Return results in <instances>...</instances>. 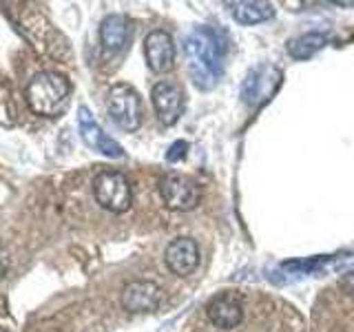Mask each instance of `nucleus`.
I'll return each instance as SVG.
<instances>
[{"label":"nucleus","instance_id":"39448f33","mask_svg":"<svg viewBox=\"0 0 354 332\" xmlns=\"http://www.w3.org/2000/svg\"><path fill=\"white\" fill-rule=\"evenodd\" d=\"M279 84H281V71L272 64H259L257 69H252L248 73L241 89V98L248 107L259 109L274 95Z\"/></svg>","mask_w":354,"mask_h":332},{"label":"nucleus","instance_id":"6e6552de","mask_svg":"<svg viewBox=\"0 0 354 332\" xmlns=\"http://www.w3.org/2000/svg\"><path fill=\"white\" fill-rule=\"evenodd\" d=\"M144 58L153 73H169L175 66V42L169 31L155 29L144 38Z\"/></svg>","mask_w":354,"mask_h":332},{"label":"nucleus","instance_id":"9d476101","mask_svg":"<svg viewBox=\"0 0 354 332\" xmlns=\"http://www.w3.org/2000/svg\"><path fill=\"white\" fill-rule=\"evenodd\" d=\"M164 261L177 277L193 275L199 266V246L191 237H177L164 250Z\"/></svg>","mask_w":354,"mask_h":332},{"label":"nucleus","instance_id":"2eb2a0df","mask_svg":"<svg viewBox=\"0 0 354 332\" xmlns=\"http://www.w3.org/2000/svg\"><path fill=\"white\" fill-rule=\"evenodd\" d=\"M324 44H326L324 33L310 31V33H304V36L295 38L290 44H288V53L297 60H306V58H313L319 49H324Z\"/></svg>","mask_w":354,"mask_h":332},{"label":"nucleus","instance_id":"6ab92c4d","mask_svg":"<svg viewBox=\"0 0 354 332\" xmlns=\"http://www.w3.org/2000/svg\"><path fill=\"white\" fill-rule=\"evenodd\" d=\"M335 5H339V7H354V3H341V0H335Z\"/></svg>","mask_w":354,"mask_h":332},{"label":"nucleus","instance_id":"423d86ee","mask_svg":"<svg viewBox=\"0 0 354 332\" xmlns=\"http://www.w3.org/2000/svg\"><path fill=\"white\" fill-rule=\"evenodd\" d=\"M160 195L171 210H193L199 204V186L186 175L169 173L160 182Z\"/></svg>","mask_w":354,"mask_h":332},{"label":"nucleus","instance_id":"f8f14e48","mask_svg":"<svg viewBox=\"0 0 354 332\" xmlns=\"http://www.w3.org/2000/svg\"><path fill=\"white\" fill-rule=\"evenodd\" d=\"M208 319L210 324L219 330H232L241 324L243 319V306L235 293H221L208 302Z\"/></svg>","mask_w":354,"mask_h":332},{"label":"nucleus","instance_id":"ddd939ff","mask_svg":"<svg viewBox=\"0 0 354 332\" xmlns=\"http://www.w3.org/2000/svg\"><path fill=\"white\" fill-rule=\"evenodd\" d=\"M129 18L122 14H111L100 25V42H102L104 51L118 53L124 49L129 40Z\"/></svg>","mask_w":354,"mask_h":332},{"label":"nucleus","instance_id":"f03ea898","mask_svg":"<svg viewBox=\"0 0 354 332\" xmlns=\"http://www.w3.org/2000/svg\"><path fill=\"white\" fill-rule=\"evenodd\" d=\"M217 38L213 31L208 29H195L191 36L186 38V58H188V71L195 86L202 91H208L217 84V77L221 73L219 53H217Z\"/></svg>","mask_w":354,"mask_h":332},{"label":"nucleus","instance_id":"f257e3e1","mask_svg":"<svg viewBox=\"0 0 354 332\" xmlns=\"http://www.w3.org/2000/svg\"><path fill=\"white\" fill-rule=\"evenodd\" d=\"M27 104L40 118H55L69 104L71 82L62 73L40 71L29 80L25 89Z\"/></svg>","mask_w":354,"mask_h":332},{"label":"nucleus","instance_id":"a211bd4d","mask_svg":"<svg viewBox=\"0 0 354 332\" xmlns=\"http://www.w3.org/2000/svg\"><path fill=\"white\" fill-rule=\"evenodd\" d=\"M341 286H343V290H348L350 295H354V270H350L346 277H343Z\"/></svg>","mask_w":354,"mask_h":332},{"label":"nucleus","instance_id":"f3484780","mask_svg":"<svg viewBox=\"0 0 354 332\" xmlns=\"http://www.w3.org/2000/svg\"><path fill=\"white\" fill-rule=\"evenodd\" d=\"M7 266H9V257H7V250H5V246H3V241H0V279L5 277Z\"/></svg>","mask_w":354,"mask_h":332},{"label":"nucleus","instance_id":"4468645a","mask_svg":"<svg viewBox=\"0 0 354 332\" xmlns=\"http://www.w3.org/2000/svg\"><path fill=\"white\" fill-rule=\"evenodd\" d=\"M232 16L239 25H259L274 16V7L270 3H261V0H246V3H237L232 7Z\"/></svg>","mask_w":354,"mask_h":332},{"label":"nucleus","instance_id":"9b49d317","mask_svg":"<svg viewBox=\"0 0 354 332\" xmlns=\"http://www.w3.org/2000/svg\"><path fill=\"white\" fill-rule=\"evenodd\" d=\"M162 302V288L153 282H131L122 290V308L127 313H153Z\"/></svg>","mask_w":354,"mask_h":332},{"label":"nucleus","instance_id":"20e7f679","mask_svg":"<svg viewBox=\"0 0 354 332\" xmlns=\"http://www.w3.org/2000/svg\"><path fill=\"white\" fill-rule=\"evenodd\" d=\"M93 197L95 202L102 206L109 213H124L131 208L133 193L131 184L127 180V175H122L118 171H102L95 175L93 180Z\"/></svg>","mask_w":354,"mask_h":332},{"label":"nucleus","instance_id":"0eeeda50","mask_svg":"<svg viewBox=\"0 0 354 332\" xmlns=\"http://www.w3.org/2000/svg\"><path fill=\"white\" fill-rule=\"evenodd\" d=\"M77 127H80V136L88 149H93V151L106 155V158H113V160L124 158V149H122L113 138L106 136L86 107L77 109Z\"/></svg>","mask_w":354,"mask_h":332},{"label":"nucleus","instance_id":"dca6fc26","mask_svg":"<svg viewBox=\"0 0 354 332\" xmlns=\"http://www.w3.org/2000/svg\"><path fill=\"white\" fill-rule=\"evenodd\" d=\"M186 151H188V142H175L173 147L169 149V153H166V160L169 162H177V160H182L184 155H186Z\"/></svg>","mask_w":354,"mask_h":332},{"label":"nucleus","instance_id":"7ed1b4c3","mask_svg":"<svg viewBox=\"0 0 354 332\" xmlns=\"http://www.w3.org/2000/svg\"><path fill=\"white\" fill-rule=\"evenodd\" d=\"M106 109H109L111 120H113L122 131L133 133L140 129L142 116H144L142 98L131 84L118 82L111 86L106 93Z\"/></svg>","mask_w":354,"mask_h":332},{"label":"nucleus","instance_id":"1a4fd4ad","mask_svg":"<svg viewBox=\"0 0 354 332\" xmlns=\"http://www.w3.org/2000/svg\"><path fill=\"white\" fill-rule=\"evenodd\" d=\"M151 100H153L155 113H158L164 127H173L175 122L180 120L184 111V93L175 82H169V80L158 82L151 91Z\"/></svg>","mask_w":354,"mask_h":332}]
</instances>
